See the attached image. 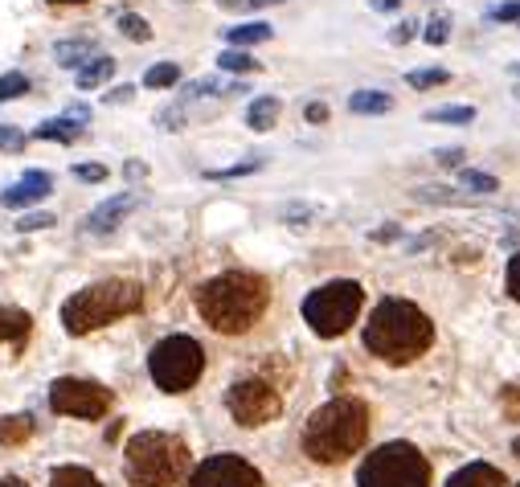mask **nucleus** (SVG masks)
<instances>
[{
	"label": "nucleus",
	"mask_w": 520,
	"mask_h": 487,
	"mask_svg": "<svg viewBox=\"0 0 520 487\" xmlns=\"http://www.w3.org/2000/svg\"><path fill=\"white\" fill-rule=\"evenodd\" d=\"M54 5H82V0H54Z\"/></svg>",
	"instance_id": "nucleus-49"
},
{
	"label": "nucleus",
	"mask_w": 520,
	"mask_h": 487,
	"mask_svg": "<svg viewBox=\"0 0 520 487\" xmlns=\"http://www.w3.org/2000/svg\"><path fill=\"white\" fill-rule=\"evenodd\" d=\"M177 82H181V70L172 62H160L144 74V86H152V91H164V86H177Z\"/></svg>",
	"instance_id": "nucleus-26"
},
{
	"label": "nucleus",
	"mask_w": 520,
	"mask_h": 487,
	"mask_svg": "<svg viewBox=\"0 0 520 487\" xmlns=\"http://www.w3.org/2000/svg\"><path fill=\"white\" fill-rule=\"evenodd\" d=\"M398 238H402V226H394V221L381 226V230H373V242H398Z\"/></svg>",
	"instance_id": "nucleus-42"
},
{
	"label": "nucleus",
	"mask_w": 520,
	"mask_h": 487,
	"mask_svg": "<svg viewBox=\"0 0 520 487\" xmlns=\"http://www.w3.org/2000/svg\"><path fill=\"white\" fill-rule=\"evenodd\" d=\"M467 156H463V148H439L435 152V164H443V168H459Z\"/></svg>",
	"instance_id": "nucleus-40"
},
{
	"label": "nucleus",
	"mask_w": 520,
	"mask_h": 487,
	"mask_svg": "<svg viewBox=\"0 0 520 487\" xmlns=\"http://www.w3.org/2000/svg\"><path fill=\"white\" fill-rule=\"evenodd\" d=\"M82 119H86V111L78 107L74 115H66V119H46L41 127H33V136L37 140H58V144H74L78 136H82Z\"/></svg>",
	"instance_id": "nucleus-15"
},
{
	"label": "nucleus",
	"mask_w": 520,
	"mask_h": 487,
	"mask_svg": "<svg viewBox=\"0 0 520 487\" xmlns=\"http://www.w3.org/2000/svg\"><path fill=\"white\" fill-rule=\"evenodd\" d=\"M111 402H115L111 389L99 381H86V377H58L50 385V406H54V414H66V418L99 422V418H107Z\"/></svg>",
	"instance_id": "nucleus-9"
},
{
	"label": "nucleus",
	"mask_w": 520,
	"mask_h": 487,
	"mask_svg": "<svg viewBox=\"0 0 520 487\" xmlns=\"http://www.w3.org/2000/svg\"><path fill=\"white\" fill-rule=\"evenodd\" d=\"M516 487H520V483H516Z\"/></svg>",
	"instance_id": "nucleus-53"
},
{
	"label": "nucleus",
	"mask_w": 520,
	"mask_h": 487,
	"mask_svg": "<svg viewBox=\"0 0 520 487\" xmlns=\"http://www.w3.org/2000/svg\"><path fill=\"white\" fill-rule=\"evenodd\" d=\"M508 70H512V74H516V78H520V62H512V66H508Z\"/></svg>",
	"instance_id": "nucleus-51"
},
{
	"label": "nucleus",
	"mask_w": 520,
	"mask_h": 487,
	"mask_svg": "<svg viewBox=\"0 0 520 487\" xmlns=\"http://www.w3.org/2000/svg\"><path fill=\"white\" fill-rule=\"evenodd\" d=\"M46 226H54V217H50V213H25V217L17 221V230H21V234H37V230H46Z\"/></svg>",
	"instance_id": "nucleus-36"
},
{
	"label": "nucleus",
	"mask_w": 520,
	"mask_h": 487,
	"mask_svg": "<svg viewBox=\"0 0 520 487\" xmlns=\"http://www.w3.org/2000/svg\"><path fill=\"white\" fill-rule=\"evenodd\" d=\"M226 41H230L234 50L258 46V41H271V25H263V21H250V25H234V29H226Z\"/></svg>",
	"instance_id": "nucleus-21"
},
{
	"label": "nucleus",
	"mask_w": 520,
	"mask_h": 487,
	"mask_svg": "<svg viewBox=\"0 0 520 487\" xmlns=\"http://www.w3.org/2000/svg\"><path fill=\"white\" fill-rule=\"evenodd\" d=\"M29 332H33V316L29 312H21V307H5L0 303V344H25L29 340Z\"/></svg>",
	"instance_id": "nucleus-16"
},
{
	"label": "nucleus",
	"mask_w": 520,
	"mask_h": 487,
	"mask_svg": "<svg viewBox=\"0 0 520 487\" xmlns=\"http://www.w3.org/2000/svg\"><path fill=\"white\" fill-rule=\"evenodd\" d=\"M516 99H520V86H516Z\"/></svg>",
	"instance_id": "nucleus-52"
},
{
	"label": "nucleus",
	"mask_w": 520,
	"mask_h": 487,
	"mask_svg": "<svg viewBox=\"0 0 520 487\" xmlns=\"http://www.w3.org/2000/svg\"><path fill=\"white\" fill-rule=\"evenodd\" d=\"M488 21H520V0H508V5H496V9H488Z\"/></svg>",
	"instance_id": "nucleus-39"
},
{
	"label": "nucleus",
	"mask_w": 520,
	"mask_h": 487,
	"mask_svg": "<svg viewBox=\"0 0 520 487\" xmlns=\"http://www.w3.org/2000/svg\"><path fill=\"white\" fill-rule=\"evenodd\" d=\"M119 33H123L127 41H152V25H148L144 17H136V13H123V17H119Z\"/></svg>",
	"instance_id": "nucleus-27"
},
{
	"label": "nucleus",
	"mask_w": 520,
	"mask_h": 487,
	"mask_svg": "<svg viewBox=\"0 0 520 487\" xmlns=\"http://www.w3.org/2000/svg\"><path fill=\"white\" fill-rule=\"evenodd\" d=\"M115 74V58H107V54H95L91 62H82L78 66V91H95V86H103L107 78Z\"/></svg>",
	"instance_id": "nucleus-17"
},
{
	"label": "nucleus",
	"mask_w": 520,
	"mask_h": 487,
	"mask_svg": "<svg viewBox=\"0 0 520 487\" xmlns=\"http://www.w3.org/2000/svg\"><path fill=\"white\" fill-rule=\"evenodd\" d=\"M218 5H222V9H242L246 0H218Z\"/></svg>",
	"instance_id": "nucleus-46"
},
{
	"label": "nucleus",
	"mask_w": 520,
	"mask_h": 487,
	"mask_svg": "<svg viewBox=\"0 0 520 487\" xmlns=\"http://www.w3.org/2000/svg\"><path fill=\"white\" fill-rule=\"evenodd\" d=\"M74 176H78V181L99 185V181H107V168L103 164H74Z\"/></svg>",
	"instance_id": "nucleus-38"
},
{
	"label": "nucleus",
	"mask_w": 520,
	"mask_h": 487,
	"mask_svg": "<svg viewBox=\"0 0 520 487\" xmlns=\"http://www.w3.org/2000/svg\"><path fill=\"white\" fill-rule=\"evenodd\" d=\"M91 54H95V41H58L54 46L58 66H82V62H91Z\"/></svg>",
	"instance_id": "nucleus-23"
},
{
	"label": "nucleus",
	"mask_w": 520,
	"mask_h": 487,
	"mask_svg": "<svg viewBox=\"0 0 520 487\" xmlns=\"http://www.w3.org/2000/svg\"><path fill=\"white\" fill-rule=\"evenodd\" d=\"M475 119V107H435L426 111V123H471Z\"/></svg>",
	"instance_id": "nucleus-30"
},
{
	"label": "nucleus",
	"mask_w": 520,
	"mask_h": 487,
	"mask_svg": "<svg viewBox=\"0 0 520 487\" xmlns=\"http://www.w3.org/2000/svg\"><path fill=\"white\" fill-rule=\"evenodd\" d=\"M246 5H250V9H263V5H271V0H246Z\"/></svg>",
	"instance_id": "nucleus-48"
},
{
	"label": "nucleus",
	"mask_w": 520,
	"mask_h": 487,
	"mask_svg": "<svg viewBox=\"0 0 520 487\" xmlns=\"http://www.w3.org/2000/svg\"><path fill=\"white\" fill-rule=\"evenodd\" d=\"M447 487H508V479L492 463H467L447 479Z\"/></svg>",
	"instance_id": "nucleus-14"
},
{
	"label": "nucleus",
	"mask_w": 520,
	"mask_h": 487,
	"mask_svg": "<svg viewBox=\"0 0 520 487\" xmlns=\"http://www.w3.org/2000/svg\"><path fill=\"white\" fill-rule=\"evenodd\" d=\"M357 487H430V463L414 442H385L365 455Z\"/></svg>",
	"instance_id": "nucleus-7"
},
{
	"label": "nucleus",
	"mask_w": 520,
	"mask_h": 487,
	"mask_svg": "<svg viewBox=\"0 0 520 487\" xmlns=\"http://www.w3.org/2000/svg\"><path fill=\"white\" fill-rule=\"evenodd\" d=\"M50 487H103L99 483V475L95 471H86V467H54V475H50Z\"/></svg>",
	"instance_id": "nucleus-22"
},
{
	"label": "nucleus",
	"mask_w": 520,
	"mask_h": 487,
	"mask_svg": "<svg viewBox=\"0 0 520 487\" xmlns=\"http://www.w3.org/2000/svg\"><path fill=\"white\" fill-rule=\"evenodd\" d=\"M185 487H263V475L242 455H213L197 471H189Z\"/></svg>",
	"instance_id": "nucleus-11"
},
{
	"label": "nucleus",
	"mask_w": 520,
	"mask_h": 487,
	"mask_svg": "<svg viewBox=\"0 0 520 487\" xmlns=\"http://www.w3.org/2000/svg\"><path fill=\"white\" fill-rule=\"evenodd\" d=\"M414 21H402V25H394V29H389V41H394V46H406V41H414Z\"/></svg>",
	"instance_id": "nucleus-41"
},
{
	"label": "nucleus",
	"mask_w": 520,
	"mask_h": 487,
	"mask_svg": "<svg viewBox=\"0 0 520 487\" xmlns=\"http://www.w3.org/2000/svg\"><path fill=\"white\" fill-rule=\"evenodd\" d=\"M193 455L185 438L164 430H140L123 447V471L136 487H185Z\"/></svg>",
	"instance_id": "nucleus-4"
},
{
	"label": "nucleus",
	"mask_w": 520,
	"mask_h": 487,
	"mask_svg": "<svg viewBox=\"0 0 520 487\" xmlns=\"http://www.w3.org/2000/svg\"><path fill=\"white\" fill-rule=\"evenodd\" d=\"M33 434V418L29 414H5L0 418V447H21Z\"/></svg>",
	"instance_id": "nucleus-19"
},
{
	"label": "nucleus",
	"mask_w": 520,
	"mask_h": 487,
	"mask_svg": "<svg viewBox=\"0 0 520 487\" xmlns=\"http://www.w3.org/2000/svg\"><path fill=\"white\" fill-rule=\"evenodd\" d=\"M504 287H508V295L520 303V250L508 258V279H504Z\"/></svg>",
	"instance_id": "nucleus-37"
},
{
	"label": "nucleus",
	"mask_w": 520,
	"mask_h": 487,
	"mask_svg": "<svg viewBox=\"0 0 520 487\" xmlns=\"http://www.w3.org/2000/svg\"><path fill=\"white\" fill-rule=\"evenodd\" d=\"M140 205V197L136 193H119V197H111V201H103L99 209H91V217H86V234H111L119 221L127 217Z\"/></svg>",
	"instance_id": "nucleus-13"
},
{
	"label": "nucleus",
	"mask_w": 520,
	"mask_h": 487,
	"mask_svg": "<svg viewBox=\"0 0 520 487\" xmlns=\"http://www.w3.org/2000/svg\"><path fill=\"white\" fill-rule=\"evenodd\" d=\"M512 455H516V459H520V438H516V442H512Z\"/></svg>",
	"instance_id": "nucleus-50"
},
{
	"label": "nucleus",
	"mask_w": 520,
	"mask_h": 487,
	"mask_svg": "<svg viewBox=\"0 0 520 487\" xmlns=\"http://www.w3.org/2000/svg\"><path fill=\"white\" fill-rule=\"evenodd\" d=\"M389 107H394V95H385V91H357V95H349V111L353 115H385Z\"/></svg>",
	"instance_id": "nucleus-20"
},
{
	"label": "nucleus",
	"mask_w": 520,
	"mask_h": 487,
	"mask_svg": "<svg viewBox=\"0 0 520 487\" xmlns=\"http://www.w3.org/2000/svg\"><path fill=\"white\" fill-rule=\"evenodd\" d=\"M459 185H463V193H475V197H492V193H500V181H496V176L475 172V168H463V172H459Z\"/></svg>",
	"instance_id": "nucleus-24"
},
{
	"label": "nucleus",
	"mask_w": 520,
	"mask_h": 487,
	"mask_svg": "<svg viewBox=\"0 0 520 487\" xmlns=\"http://www.w3.org/2000/svg\"><path fill=\"white\" fill-rule=\"evenodd\" d=\"M271 303V283L254 271H226L213 275L209 283L197 287V312L201 320L222 332V336H242L263 320Z\"/></svg>",
	"instance_id": "nucleus-1"
},
{
	"label": "nucleus",
	"mask_w": 520,
	"mask_h": 487,
	"mask_svg": "<svg viewBox=\"0 0 520 487\" xmlns=\"http://www.w3.org/2000/svg\"><path fill=\"white\" fill-rule=\"evenodd\" d=\"M369 9H373V13H398L402 0H369Z\"/></svg>",
	"instance_id": "nucleus-43"
},
{
	"label": "nucleus",
	"mask_w": 520,
	"mask_h": 487,
	"mask_svg": "<svg viewBox=\"0 0 520 487\" xmlns=\"http://www.w3.org/2000/svg\"><path fill=\"white\" fill-rule=\"evenodd\" d=\"M29 91V78L21 74V70H9L5 78H0V103H13V99H21Z\"/></svg>",
	"instance_id": "nucleus-28"
},
{
	"label": "nucleus",
	"mask_w": 520,
	"mask_h": 487,
	"mask_svg": "<svg viewBox=\"0 0 520 487\" xmlns=\"http://www.w3.org/2000/svg\"><path fill=\"white\" fill-rule=\"evenodd\" d=\"M21 148H25V131L13 123L0 127V152H21Z\"/></svg>",
	"instance_id": "nucleus-33"
},
{
	"label": "nucleus",
	"mask_w": 520,
	"mask_h": 487,
	"mask_svg": "<svg viewBox=\"0 0 520 487\" xmlns=\"http://www.w3.org/2000/svg\"><path fill=\"white\" fill-rule=\"evenodd\" d=\"M361 344L385 365H414L418 357H426V348L435 344V324H430V316L418 303L389 295L369 312Z\"/></svg>",
	"instance_id": "nucleus-2"
},
{
	"label": "nucleus",
	"mask_w": 520,
	"mask_h": 487,
	"mask_svg": "<svg viewBox=\"0 0 520 487\" xmlns=\"http://www.w3.org/2000/svg\"><path fill=\"white\" fill-rule=\"evenodd\" d=\"M500 406H504V414L512 422H520V385H504L500 389Z\"/></svg>",
	"instance_id": "nucleus-34"
},
{
	"label": "nucleus",
	"mask_w": 520,
	"mask_h": 487,
	"mask_svg": "<svg viewBox=\"0 0 520 487\" xmlns=\"http://www.w3.org/2000/svg\"><path fill=\"white\" fill-rule=\"evenodd\" d=\"M447 37H451V13H435L422 29V41L426 46H447Z\"/></svg>",
	"instance_id": "nucleus-25"
},
{
	"label": "nucleus",
	"mask_w": 520,
	"mask_h": 487,
	"mask_svg": "<svg viewBox=\"0 0 520 487\" xmlns=\"http://www.w3.org/2000/svg\"><path fill=\"white\" fill-rule=\"evenodd\" d=\"M0 487H25V483H21V479H13V475H9V479H0Z\"/></svg>",
	"instance_id": "nucleus-47"
},
{
	"label": "nucleus",
	"mask_w": 520,
	"mask_h": 487,
	"mask_svg": "<svg viewBox=\"0 0 520 487\" xmlns=\"http://www.w3.org/2000/svg\"><path fill=\"white\" fill-rule=\"evenodd\" d=\"M263 160H246V164H234V168H222V172H209V181H234V176H246V172H258Z\"/></svg>",
	"instance_id": "nucleus-35"
},
{
	"label": "nucleus",
	"mask_w": 520,
	"mask_h": 487,
	"mask_svg": "<svg viewBox=\"0 0 520 487\" xmlns=\"http://www.w3.org/2000/svg\"><path fill=\"white\" fill-rule=\"evenodd\" d=\"M148 369H152V381L164 389V393H189L201 373H205V348L193 340V336H164L152 357H148Z\"/></svg>",
	"instance_id": "nucleus-8"
},
{
	"label": "nucleus",
	"mask_w": 520,
	"mask_h": 487,
	"mask_svg": "<svg viewBox=\"0 0 520 487\" xmlns=\"http://www.w3.org/2000/svg\"><path fill=\"white\" fill-rule=\"evenodd\" d=\"M308 119H312V123H324V119H328V107H324V103H312V107H308Z\"/></svg>",
	"instance_id": "nucleus-45"
},
{
	"label": "nucleus",
	"mask_w": 520,
	"mask_h": 487,
	"mask_svg": "<svg viewBox=\"0 0 520 487\" xmlns=\"http://www.w3.org/2000/svg\"><path fill=\"white\" fill-rule=\"evenodd\" d=\"M144 307V287L132 279H103L74 291L62 303V324L70 336H86V332H99L123 316H136Z\"/></svg>",
	"instance_id": "nucleus-5"
},
{
	"label": "nucleus",
	"mask_w": 520,
	"mask_h": 487,
	"mask_svg": "<svg viewBox=\"0 0 520 487\" xmlns=\"http://www.w3.org/2000/svg\"><path fill=\"white\" fill-rule=\"evenodd\" d=\"M279 111H283V103H279L275 95H263V99H254V103H250L246 123H250L254 131H271V127H275V119H279Z\"/></svg>",
	"instance_id": "nucleus-18"
},
{
	"label": "nucleus",
	"mask_w": 520,
	"mask_h": 487,
	"mask_svg": "<svg viewBox=\"0 0 520 487\" xmlns=\"http://www.w3.org/2000/svg\"><path fill=\"white\" fill-rule=\"evenodd\" d=\"M299 442L303 455L324 467L361 455V447L369 442V406L361 397H332L308 418Z\"/></svg>",
	"instance_id": "nucleus-3"
},
{
	"label": "nucleus",
	"mask_w": 520,
	"mask_h": 487,
	"mask_svg": "<svg viewBox=\"0 0 520 487\" xmlns=\"http://www.w3.org/2000/svg\"><path fill=\"white\" fill-rule=\"evenodd\" d=\"M226 410H230V418L238 422V426H267V422H275L279 414H283V397L275 393V385H267V381H258V377H242V381H234L230 385V393H226Z\"/></svg>",
	"instance_id": "nucleus-10"
},
{
	"label": "nucleus",
	"mask_w": 520,
	"mask_h": 487,
	"mask_svg": "<svg viewBox=\"0 0 520 487\" xmlns=\"http://www.w3.org/2000/svg\"><path fill=\"white\" fill-rule=\"evenodd\" d=\"M54 189V181L46 172H25L21 181H13L5 193H0V205H9V209H25V205H37V201H46Z\"/></svg>",
	"instance_id": "nucleus-12"
},
{
	"label": "nucleus",
	"mask_w": 520,
	"mask_h": 487,
	"mask_svg": "<svg viewBox=\"0 0 520 487\" xmlns=\"http://www.w3.org/2000/svg\"><path fill=\"white\" fill-rule=\"evenodd\" d=\"M218 66L230 70V74H250V70H258V62H254L246 50H226V54L218 58Z\"/></svg>",
	"instance_id": "nucleus-31"
},
{
	"label": "nucleus",
	"mask_w": 520,
	"mask_h": 487,
	"mask_svg": "<svg viewBox=\"0 0 520 487\" xmlns=\"http://www.w3.org/2000/svg\"><path fill=\"white\" fill-rule=\"evenodd\" d=\"M451 74L443 70V66H430V70H410V86H414V91H430V86H443Z\"/></svg>",
	"instance_id": "nucleus-29"
},
{
	"label": "nucleus",
	"mask_w": 520,
	"mask_h": 487,
	"mask_svg": "<svg viewBox=\"0 0 520 487\" xmlns=\"http://www.w3.org/2000/svg\"><path fill=\"white\" fill-rule=\"evenodd\" d=\"M361 307H365V287L361 283L332 279V283L316 287L308 299H303V320H308V328L320 340H336V336H344L357 324Z\"/></svg>",
	"instance_id": "nucleus-6"
},
{
	"label": "nucleus",
	"mask_w": 520,
	"mask_h": 487,
	"mask_svg": "<svg viewBox=\"0 0 520 487\" xmlns=\"http://www.w3.org/2000/svg\"><path fill=\"white\" fill-rule=\"evenodd\" d=\"M418 201H435V205H467V197H455L451 189L435 185V189H418Z\"/></svg>",
	"instance_id": "nucleus-32"
},
{
	"label": "nucleus",
	"mask_w": 520,
	"mask_h": 487,
	"mask_svg": "<svg viewBox=\"0 0 520 487\" xmlns=\"http://www.w3.org/2000/svg\"><path fill=\"white\" fill-rule=\"evenodd\" d=\"M132 95H136V86H115V91L107 95V103H127Z\"/></svg>",
	"instance_id": "nucleus-44"
}]
</instances>
